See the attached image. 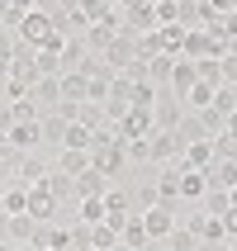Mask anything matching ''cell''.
<instances>
[{
    "mask_svg": "<svg viewBox=\"0 0 237 251\" xmlns=\"http://www.w3.org/2000/svg\"><path fill=\"white\" fill-rule=\"evenodd\" d=\"M100 62L109 67V76H124V71L133 67V62H138V48H133V33H124V28H119V33H114V43L105 48V52H100Z\"/></svg>",
    "mask_w": 237,
    "mask_h": 251,
    "instance_id": "6da1fadb",
    "label": "cell"
},
{
    "mask_svg": "<svg viewBox=\"0 0 237 251\" xmlns=\"http://www.w3.org/2000/svg\"><path fill=\"white\" fill-rule=\"evenodd\" d=\"M119 14H124V33H133V38H138V33H152L157 28V19H152V0H133V5H119Z\"/></svg>",
    "mask_w": 237,
    "mask_h": 251,
    "instance_id": "7a4b0ae2",
    "label": "cell"
},
{
    "mask_svg": "<svg viewBox=\"0 0 237 251\" xmlns=\"http://www.w3.org/2000/svg\"><path fill=\"white\" fill-rule=\"evenodd\" d=\"M185 227L195 232L199 247H223V242H228V227L218 223V218H209V213H195V218H185Z\"/></svg>",
    "mask_w": 237,
    "mask_h": 251,
    "instance_id": "3957f363",
    "label": "cell"
},
{
    "mask_svg": "<svg viewBox=\"0 0 237 251\" xmlns=\"http://www.w3.org/2000/svg\"><path fill=\"white\" fill-rule=\"evenodd\" d=\"M142 218V232H147V242H166L176 227H181V218L176 213H166V209H147V213H138Z\"/></svg>",
    "mask_w": 237,
    "mask_h": 251,
    "instance_id": "277c9868",
    "label": "cell"
},
{
    "mask_svg": "<svg viewBox=\"0 0 237 251\" xmlns=\"http://www.w3.org/2000/svg\"><path fill=\"white\" fill-rule=\"evenodd\" d=\"M128 218H133V199H128L124 190H105V223H109L114 232H119V227H124Z\"/></svg>",
    "mask_w": 237,
    "mask_h": 251,
    "instance_id": "5b68a950",
    "label": "cell"
},
{
    "mask_svg": "<svg viewBox=\"0 0 237 251\" xmlns=\"http://www.w3.org/2000/svg\"><path fill=\"white\" fill-rule=\"evenodd\" d=\"M171 138H176V147H195V142H209V133H204V124H199V114H181V124L171 128Z\"/></svg>",
    "mask_w": 237,
    "mask_h": 251,
    "instance_id": "8992f818",
    "label": "cell"
},
{
    "mask_svg": "<svg viewBox=\"0 0 237 251\" xmlns=\"http://www.w3.org/2000/svg\"><path fill=\"white\" fill-rule=\"evenodd\" d=\"M176 156H181V147H176V138H171V133H161V128H157L152 138H147V161H157V166H171Z\"/></svg>",
    "mask_w": 237,
    "mask_h": 251,
    "instance_id": "52a82bcc",
    "label": "cell"
},
{
    "mask_svg": "<svg viewBox=\"0 0 237 251\" xmlns=\"http://www.w3.org/2000/svg\"><path fill=\"white\" fill-rule=\"evenodd\" d=\"M71 190H76V199H105V190H114V180H105L100 171H81L71 180Z\"/></svg>",
    "mask_w": 237,
    "mask_h": 251,
    "instance_id": "ba28073f",
    "label": "cell"
},
{
    "mask_svg": "<svg viewBox=\"0 0 237 251\" xmlns=\"http://www.w3.org/2000/svg\"><path fill=\"white\" fill-rule=\"evenodd\" d=\"M166 85H171V95H176V100H185V95H190V85H195V62H190V57H176Z\"/></svg>",
    "mask_w": 237,
    "mask_h": 251,
    "instance_id": "9c48e42d",
    "label": "cell"
},
{
    "mask_svg": "<svg viewBox=\"0 0 237 251\" xmlns=\"http://www.w3.org/2000/svg\"><path fill=\"white\" fill-rule=\"evenodd\" d=\"M5 142H10L14 152L24 156V152H33V147H43V138H38V124H14L10 133H5Z\"/></svg>",
    "mask_w": 237,
    "mask_h": 251,
    "instance_id": "30bf717a",
    "label": "cell"
},
{
    "mask_svg": "<svg viewBox=\"0 0 237 251\" xmlns=\"http://www.w3.org/2000/svg\"><path fill=\"white\" fill-rule=\"evenodd\" d=\"M181 114H185L181 100H157V104H152V124L161 128V133H171V128L181 124Z\"/></svg>",
    "mask_w": 237,
    "mask_h": 251,
    "instance_id": "8fae6325",
    "label": "cell"
},
{
    "mask_svg": "<svg viewBox=\"0 0 237 251\" xmlns=\"http://www.w3.org/2000/svg\"><path fill=\"white\" fill-rule=\"evenodd\" d=\"M53 171H57V176H67V180H76L81 171H90V152H67V147H62Z\"/></svg>",
    "mask_w": 237,
    "mask_h": 251,
    "instance_id": "7c38bea8",
    "label": "cell"
},
{
    "mask_svg": "<svg viewBox=\"0 0 237 251\" xmlns=\"http://www.w3.org/2000/svg\"><path fill=\"white\" fill-rule=\"evenodd\" d=\"M38 138H43V147H62V138H67V119H62V114H43V119H38Z\"/></svg>",
    "mask_w": 237,
    "mask_h": 251,
    "instance_id": "4fadbf2b",
    "label": "cell"
},
{
    "mask_svg": "<svg viewBox=\"0 0 237 251\" xmlns=\"http://www.w3.org/2000/svg\"><path fill=\"white\" fill-rule=\"evenodd\" d=\"M0 213H5V218L28 213V190L24 185H5V190H0Z\"/></svg>",
    "mask_w": 237,
    "mask_h": 251,
    "instance_id": "5bb4252c",
    "label": "cell"
},
{
    "mask_svg": "<svg viewBox=\"0 0 237 251\" xmlns=\"http://www.w3.org/2000/svg\"><path fill=\"white\" fill-rule=\"evenodd\" d=\"M114 33H119V28H114V24H90V28H85V33H81V43H85V52H105V48H109V43H114Z\"/></svg>",
    "mask_w": 237,
    "mask_h": 251,
    "instance_id": "9a60e30c",
    "label": "cell"
},
{
    "mask_svg": "<svg viewBox=\"0 0 237 251\" xmlns=\"http://www.w3.org/2000/svg\"><path fill=\"white\" fill-rule=\"evenodd\" d=\"M204 176H209V190H223V195H228V190L237 185V161H213Z\"/></svg>",
    "mask_w": 237,
    "mask_h": 251,
    "instance_id": "2e32d148",
    "label": "cell"
},
{
    "mask_svg": "<svg viewBox=\"0 0 237 251\" xmlns=\"http://www.w3.org/2000/svg\"><path fill=\"white\" fill-rule=\"evenodd\" d=\"M171 67H176V57H166V52H157V57H147V62H142V81H152V85H161V81H171Z\"/></svg>",
    "mask_w": 237,
    "mask_h": 251,
    "instance_id": "e0dca14e",
    "label": "cell"
},
{
    "mask_svg": "<svg viewBox=\"0 0 237 251\" xmlns=\"http://www.w3.org/2000/svg\"><path fill=\"white\" fill-rule=\"evenodd\" d=\"M57 62H62V76H67V71H76L85 62V43H81V33H71L67 43H62V52H57Z\"/></svg>",
    "mask_w": 237,
    "mask_h": 251,
    "instance_id": "ac0fdd59",
    "label": "cell"
},
{
    "mask_svg": "<svg viewBox=\"0 0 237 251\" xmlns=\"http://www.w3.org/2000/svg\"><path fill=\"white\" fill-rule=\"evenodd\" d=\"M57 90H62V104H85V76H76V71L57 76Z\"/></svg>",
    "mask_w": 237,
    "mask_h": 251,
    "instance_id": "d6986e66",
    "label": "cell"
},
{
    "mask_svg": "<svg viewBox=\"0 0 237 251\" xmlns=\"http://www.w3.org/2000/svg\"><path fill=\"white\" fill-rule=\"evenodd\" d=\"M119 242H124L128 251H147V247H152V242H147V232H142V218H138V213L119 227Z\"/></svg>",
    "mask_w": 237,
    "mask_h": 251,
    "instance_id": "ffe728a7",
    "label": "cell"
},
{
    "mask_svg": "<svg viewBox=\"0 0 237 251\" xmlns=\"http://www.w3.org/2000/svg\"><path fill=\"white\" fill-rule=\"evenodd\" d=\"M90 142H95V133H90V128L67 124V138H62V147H67V152H90ZM62 147H57V152H62Z\"/></svg>",
    "mask_w": 237,
    "mask_h": 251,
    "instance_id": "44dd1931",
    "label": "cell"
},
{
    "mask_svg": "<svg viewBox=\"0 0 237 251\" xmlns=\"http://www.w3.org/2000/svg\"><path fill=\"white\" fill-rule=\"evenodd\" d=\"M157 43H161V52H166V57H181V48H185V28H181V24L157 28Z\"/></svg>",
    "mask_w": 237,
    "mask_h": 251,
    "instance_id": "7402d4cb",
    "label": "cell"
},
{
    "mask_svg": "<svg viewBox=\"0 0 237 251\" xmlns=\"http://www.w3.org/2000/svg\"><path fill=\"white\" fill-rule=\"evenodd\" d=\"M204 190H209L204 171H181V199H204Z\"/></svg>",
    "mask_w": 237,
    "mask_h": 251,
    "instance_id": "603a6c76",
    "label": "cell"
},
{
    "mask_svg": "<svg viewBox=\"0 0 237 251\" xmlns=\"http://www.w3.org/2000/svg\"><path fill=\"white\" fill-rule=\"evenodd\" d=\"M199 204H204L199 213H209V218H218V223L233 213V209H228V195H223V190H204V199H199Z\"/></svg>",
    "mask_w": 237,
    "mask_h": 251,
    "instance_id": "cb8c5ba5",
    "label": "cell"
},
{
    "mask_svg": "<svg viewBox=\"0 0 237 251\" xmlns=\"http://www.w3.org/2000/svg\"><path fill=\"white\" fill-rule=\"evenodd\" d=\"M152 19H157V28L181 24V0H152Z\"/></svg>",
    "mask_w": 237,
    "mask_h": 251,
    "instance_id": "d4e9b609",
    "label": "cell"
},
{
    "mask_svg": "<svg viewBox=\"0 0 237 251\" xmlns=\"http://www.w3.org/2000/svg\"><path fill=\"white\" fill-rule=\"evenodd\" d=\"M76 223H85V227L105 223V199H81L76 204Z\"/></svg>",
    "mask_w": 237,
    "mask_h": 251,
    "instance_id": "484cf974",
    "label": "cell"
},
{
    "mask_svg": "<svg viewBox=\"0 0 237 251\" xmlns=\"http://www.w3.org/2000/svg\"><path fill=\"white\" fill-rule=\"evenodd\" d=\"M33 218H28V213H14L10 218V242H19V247H28V242H33Z\"/></svg>",
    "mask_w": 237,
    "mask_h": 251,
    "instance_id": "4316f807",
    "label": "cell"
},
{
    "mask_svg": "<svg viewBox=\"0 0 237 251\" xmlns=\"http://www.w3.org/2000/svg\"><path fill=\"white\" fill-rule=\"evenodd\" d=\"M28 10H33V5H0V28H10V33H14V28L24 24Z\"/></svg>",
    "mask_w": 237,
    "mask_h": 251,
    "instance_id": "83f0119b",
    "label": "cell"
},
{
    "mask_svg": "<svg viewBox=\"0 0 237 251\" xmlns=\"http://www.w3.org/2000/svg\"><path fill=\"white\" fill-rule=\"evenodd\" d=\"M90 247H100V251L119 247V232H114L109 223H95V227H90Z\"/></svg>",
    "mask_w": 237,
    "mask_h": 251,
    "instance_id": "f1b7e54d",
    "label": "cell"
},
{
    "mask_svg": "<svg viewBox=\"0 0 237 251\" xmlns=\"http://www.w3.org/2000/svg\"><path fill=\"white\" fill-rule=\"evenodd\" d=\"M166 247H171V251H199V242H195V232L181 223V227H176V232L166 237Z\"/></svg>",
    "mask_w": 237,
    "mask_h": 251,
    "instance_id": "f546056e",
    "label": "cell"
},
{
    "mask_svg": "<svg viewBox=\"0 0 237 251\" xmlns=\"http://www.w3.org/2000/svg\"><path fill=\"white\" fill-rule=\"evenodd\" d=\"M218 81H223L228 90H233V85H237V57H228V52L218 57Z\"/></svg>",
    "mask_w": 237,
    "mask_h": 251,
    "instance_id": "4dcf8cb0",
    "label": "cell"
},
{
    "mask_svg": "<svg viewBox=\"0 0 237 251\" xmlns=\"http://www.w3.org/2000/svg\"><path fill=\"white\" fill-rule=\"evenodd\" d=\"M133 209H138V213H147V209H157V185H142L138 195H133Z\"/></svg>",
    "mask_w": 237,
    "mask_h": 251,
    "instance_id": "1f68e13d",
    "label": "cell"
},
{
    "mask_svg": "<svg viewBox=\"0 0 237 251\" xmlns=\"http://www.w3.org/2000/svg\"><path fill=\"white\" fill-rule=\"evenodd\" d=\"M14 43H19V38H14L10 28H0V62H10V57H14Z\"/></svg>",
    "mask_w": 237,
    "mask_h": 251,
    "instance_id": "d6a6232c",
    "label": "cell"
},
{
    "mask_svg": "<svg viewBox=\"0 0 237 251\" xmlns=\"http://www.w3.org/2000/svg\"><path fill=\"white\" fill-rule=\"evenodd\" d=\"M14 124H19V119H14V109H10V104H0V138H5Z\"/></svg>",
    "mask_w": 237,
    "mask_h": 251,
    "instance_id": "836d02e7",
    "label": "cell"
},
{
    "mask_svg": "<svg viewBox=\"0 0 237 251\" xmlns=\"http://www.w3.org/2000/svg\"><path fill=\"white\" fill-rule=\"evenodd\" d=\"M223 133H228V138H237V109L228 114V124H223Z\"/></svg>",
    "mask_w": 237,
    "mask_h": 251,
    "instance_id": "e575fe53",
    "label": "cell"
},
{
    "mask_svg": "<svg viewBox=\"0 0 237 251\" xmlns=\"http://www.w3.org/2000/svg\"><path fill=\"white\" fill-rule=\"evenodd\" d=\"M5 242H10V218L0 213V247H5Z\"/></svg>",
    "mask_w": 237,
    "mask_h": 251,
    "instance_id": "d590c367",
    "label": "cell"
},
{
    "mask_svg": "<svg viewBox=\"0 0 237 251\" xmlns=\"http://www.w3.org/2000/svg\"><path fill=\"white\" fill-rule=\"evenodd\" d=\"M228 209L237 213V185H233V190H228Z\"/></svg>",
    "mask_w": 237,
    "mask_h": 251,
    "instance_id": "8d00e7d4",
    "label": "cell"
},
{
    "mask_svg": "<svg viewBox=\"0 0 237 251\" xmlns=\"http://www.w3.org/2000/svg\"><path fill=\"white\" fill-rule=\"evenodd\" d=\"M0 251H33V247H19V242H5Z\"/></svg>",
    "mask_w": 237,
    "mask_h": 251,
    "instance_id": "74e56055",
    "label": "cell"
},
{
    "mask_svg": "<svg viewBox=\"0 0 237 251\" xmlns=\"http://www.w3.org/2000/svg\"><path fill=\"white\" fill-rule=\"evenodd\" d=\"M204 251H237V242H223V247H204Z\"/></svg>",
    "mask_w": 237,
    "mask_h": 251,
    "instance_id": "f35d334b",
    "label": "cell"
},
{
    "mask_svg": "<svg viewBox=\"0 0 237 251\" xmlns=\"http://www.w3.org/2000/svg\"><path fill=\"white\" fill-rule=\"evenodd\" d=\"M147 251H171V247H166V242H152V247H147Z\"/></svg>",
    "mask_w": 237,
    "mask_h": 251,
    "instance_id": "ab89813d",
    "label": "cell"
},
{
    "mask_svg": "<svg viewBox=\"0 0 237 251\" xmlns=\"http://www.w3.org/2000/svg\"><path fill=\"white\" fill-rule=\"evenodd\" d=\"M109 251H128V247H124V242H119V247H109Z\"/></svg>",
    "mask_w": 237,
    "mask_h": 251,
    "instance_id": "60d3db41",
    "label": "cell"
},
{
    "mask_svg": "<svg viewBox=\"0 0 237 251\" xmlns=\"http://www.w3.org/2000/svg\"><path fill=\"white\" fill-rule=\"evenodd\" d=\"M233 104H237V85H233Z\"/></svg>",
    "mask_w": 237,
    "mask_h": 251,
    "instance_id": "b9f144b4",
    "label": "cell"
}]
</instances>
